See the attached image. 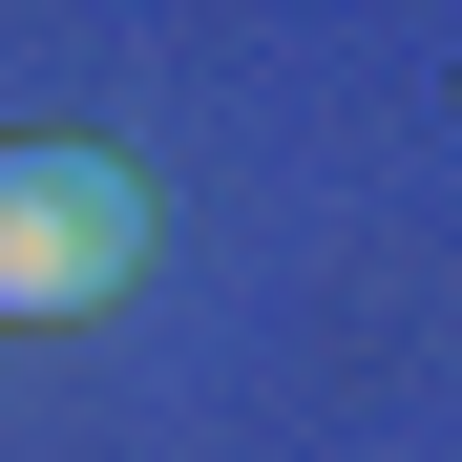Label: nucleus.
<instances>
[{
    "mask_svg": "<svg viewBox=\"0 0 462 462\" xmlns=\"http://www.w3.org/2000/svg\"><path fill=\"white\" fill-rule=\"evenodd\" d=\"M147 273V169L126 147H0V316H106Z\"/></svg>",
    "mask_w": 462,
    "mask_h": 462,
    "instance_id": "f257e3e1",
    "label": "nucleus"
}]
</instances>
